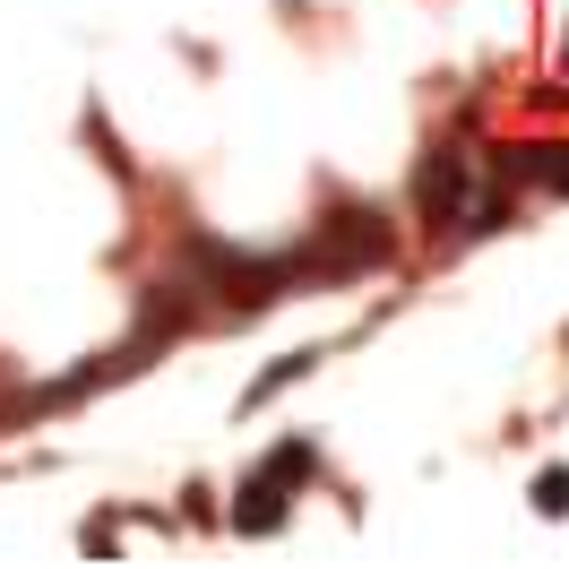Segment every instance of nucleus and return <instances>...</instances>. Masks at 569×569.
I'll use <instances>...</instances> for the list:
<instances>
[{
  "label": "nucleus",
  "mask_w": 569,
  "mask_h": 569,
  "mask_svg": "<svg viewBox=\"0 0 569 569\" xmlns=\"http://www.w3.org/2000/svg\"><path fill=\"white\" fill-rule=\"evenodd\" d=\"M500 181H535V190H561L569 199V139H527V147H500L492 156Z\"/></svg>",
  "instance_id": "nucleus-4"
},
{
  "label": "nucleus",
  "mask_w": 569,
  "mask_h": 569,
  "mask_svg": "<svg viewBox=\"0 0 569 569\" xmlns=\"http://www.w3.org/2000/svg\"><path fill=\"white\" fill-rule=\"evenodd\" d=\"M389 250H397V233H389L380 208H337V216L311 224V242L293 250V277L302 284H346V277H362V268H380Z\"/></svg>",
  "instance_id": "nucleus-1"
},
{
  "label": "nucleus",
  "mask_w": 569,
  "mask_h": 569,
  "mask_svg": "<svg viewBox=\"0 0 569 569\" xmlns=\"http://www.w3.org/2000/svg\"><path fill=\"white\" fill-rule=\"evenodd\" d=\"M311 466H320V449H311V440H284V449H268V458L242 475V492H233V500H242V509H233V527H242V535H277L284 509H293V492L311 483Z\"/></svg>",
  "instance_id": "nucleus-2"
},
{
  "label": "nucleus",
  "mask_w": 569,
  "mask_h": 569,
  "mask_svg": "<svg viewBox=\"0 0 569 569\" xmlns=\"http://www.w3.org/2000/svg\"><path fill=\"white\" fill-rule=\"evenodd\" d=\"M535 509H543V518H561V509H569V466L535 475Z\"/></svg>",
  "instance_id": "nucleus-6"
},
{
  "label": "nucleus",
  "mask_w": 569,
  "mask_h": 569,
  "mask_svg": "<svg viewBox=\"0 0 569 569\" xmlns=\"http://www.w3.org/2000/svg\"><path fill=\"white\" fill-rule=\"evenodd\" d=\"M311 362H320V355H284L277 371H268V380H250V397H242V406H268V397H277L284 380H302V371H311Z\"/></svg>",
  "instance_id": "nucleus-5"
},
{
  "label": "nucleus",
  "mask_w": 569,
  "mask_h": 569,
  "mask_svg": "<svg viewBox=\"0 0 569 569\" xmlns=\"http://www.w3.org/2000/svg\"><path fill=\"white\" fill-rule=\"evenodd\" d=\"M466 181H475V156H466V147H440L423 173H415V208H423L431 224H449V216L466 208Z\"/></svg>",
  "instance_id": "nucleus-3"
}]
</instances>
